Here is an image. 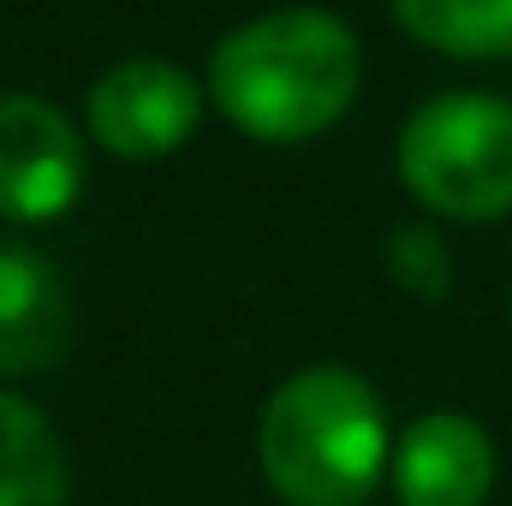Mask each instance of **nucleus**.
I'll return each mask as SVG.
<instances>
[{"label": "nucleus", "instance_id": "nucleus-9", "mask_svg": "<svg viewBox=\"0 0 512 506\" xmlns=\"http://www.w3.org/2000/svg\"><path fill=\"white\" fill-rule=\"evenodd\" d=\"M393 18L459 60H489V54H512V0H387Z\"/></svg>", "mask_w": 512, "mask_h": 506}, {"label": "nucleus", "instance_id": "nucleus-7", "mask_svg": "<svg viewBox=\"0 0 512 506\" xmlns=\"http://www.w3.org/2000/svg\"><path fill=\"white\" fill-rule=\"evenodd\" d=\"M72 340V292L54 262L24 245H0V376L48 370Z\"/></svg>", "mask_w": 512, "mask_h": 506}, {"label": "nucleus", "instance_id": "nucleus-3", "mask_svg": "<svg viewBox=\"0 0 512 506\" xmlns=\"http://www.w3.org/2000/svg\"><path fill=\"white\" fill-rule=\"evenodd\" d=\"M405 191L447 221H495L512 209V102L459 90L423 102L399 131Z\"/></svg>", "mask_w": 512, "mask_h": 506}, {"label": "nucleus", "instance_id": "nucleus-5", "mask_svg": "<svg viewBox=\"0 0 512 506\" xmlns=\"http://www.w3.org/2000/svg\"><path fill=\"white\" fill-rule=\"evenodd\" d=\"M84 191V143L42 96H0V221L42 227Z\"/></svg>", "mask_w": 512, "mask_h": 506}, {"label": "nucleus", "instance_id": "nucleus-4", "mask_svg": "<svg viewBox=\"0 0 512 506\" xmlns=\"http://www.w3.org/2000/svg\"><path fill=\"white\" fill-rule=\"evenodd\" d=\"M203 120V90L173 60H120L90 84V131L120 161H161Z\"/></svg>", "mask_w": 512, "mask_h": 506}, {"label": "nucleus", "instance_id": "nucleus-10", "mask_svg": "<svg viewBox=\"0 0 512 506\" xmlns=\"http://www.w3.org/2000/svg\"><path fill=\"white\" fill-rule=\"evenodd\" d=\"M387 274H393L405 292H417V298H441V292L453 286L447 251H441V239H435L429 227H399V233L387 239Z\"/></svg>", "mask_w": 512, "mask_h": 506}, {"label": "nucleus", "instance_id": "nucleus-8", "mask_svg": "<svg viewBox=\"0 0 512 506\" xmlns=\"http://www.w3.org/2000/svg\"><path fill=\"white\" fill-rule=\"evenodd\" d=\"M0 506H66L60 435L12 393H0Z\"/></svg>", "mask_w": 512, "mask_h": 506}, {"label": "nucleus", "instance_id": "nucleus-1", "mask_svg": "<svg viewBox=\"0 0 512 506\" xmlns=\"http://www.w3.org/2000/svg\"><path fill=\"white\" fill-rule=\"evenodd\" d=\"M358 36L322 6H280L239 24L209 60V96L256 143H304L358 96Z\"/></svg>", "mask_w": 512, "mask_h": 506}, {"label": "nucleus", "instance_id": "nucleus-2", "mask_svg": "<svg viewBox=\"0 0 512 506\" xmlns=\"http://www.w3.org/2000/svg\"><path fill=\"white\" fill-rule=\"evenodd\" d=\"M256 459L292 506H358L387 459V417L370 381L316 364L274 387L256 423Z\"/></svg>", "mask_w": 512, "mask_h": 506}, {"label": "nucleus", "instance_id": "nucleus-6", "mask_svg": "<svg viewBox=\"0 0 512 506\" xmlns=\"http://www.w3.org/2000/svg\"><path fill=\"white\" fill-rule=\"evenodd\" d=\"M399 506H483L495 489V441L459 411H429L393 453Z\"/></svg>", "mask_w": 512, "mask_h": 506}]
</instances>
